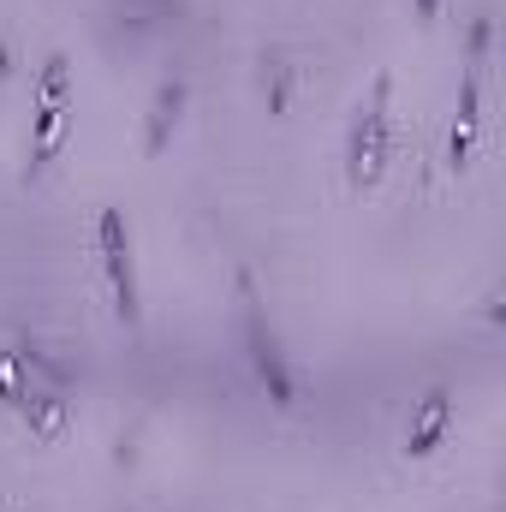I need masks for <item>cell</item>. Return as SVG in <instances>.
Returning <instances> with one entry per match:
<instances>
[{
    "instance_id": "5",
    "label": "cell",
    "mask_w": 506,
    "mask_h": 512,
    "mask_svg": "<svg viewBox=\"0 0 506 512\" xmlns=\"http://www.w3.org/2000/svg\"><path fill=\"white\" fill-rule=\"evenodd\" d=\"M185 114H191V78L185 72H161L155 90H149V102H143V120H137V155L155 161L179 137Z\"/></svg>"
},
{
    "instance_id": "2",
    "label": "cell",
    "mask_w": 506,
    "mask_h": 512,
    "mask_svg": "<svg viewBox=\"0 0 506 512\" xmlns=\"http://www.w3.org/2000/svg\"><path fill=\"white\" fill-rule=\"evenodd\" d=\"M387 167H393V72L381 66L370 78V96L358 102L346 126V185L364 197L387 179Z\"/></svg>"
},
{
    "instance_id": "16",
    "label": "cell",
    "mask_w": 506,
    "mask_h": 512,
    "mask_svg": "<svg viewBox=\"0 0 506 512\" xmlns=\"http://www.w3.org/2000/svg\"><path fill=\"white\" fill-rule=\"evenodd\" d=\"M483 322H489V328H501V322H506V304H501V286H489V292H483Z\"/></svg>"
},
{
    "instance_id": "1",
    "label": "cell",
    "mask_w": 506,
    "mask_h": 512,
    "mask_svg": "<svg viewBox=\"0 0 506 512\" xmlns=\"http://www.w3.org/2000/svg\"><path fill=\"white\" fill-rule=\"evenodd\" d=\"M72 137V54L48 48L36 66V114H30V143H24V179H42Z\"/></svg>"
},
{
    "instance_id": "4",
    "label": "cell",
    "mask_w": 506,
    "mask_h": 512,
    "mask_svg": "<svg viewBox=\"0 0 506 512\" xmlns=\"http://www.w3.org/2000/svg\"><path fill=\"white\" fill-rule=\"evenodd\" d=\"M90 245H96V268H102V286H108L114 322H120V328H143V286H137V245H131V221H126V209H120V203H102V209H96Z\"/></svg>"
},
{
    "instance_id": "7",
    "label": "cell",
    "mask_w": 506,
    "mask_h": 512,
    "mask_svg": "<svg viewBox=\"0 0 506 512\" xmlns=\"http://www.w3.org/2000/svg\"><path fill=\"white\" fill-rule=\"evenodd\" d=\"M447 435H453V387L435 382L417 405H411L405 435H399V453H405L411 465H423V459H435V453L447 447Z\"/></svg>"
},
{
    "instance_id": "6",
    "label": "cell",
    "mask_w": 506,
    "mask_h": 512,
    "mask_svg": "<svg viewBox=\"0 0 506 512\" xmlns=\"http://www.w3.org/2000/svg\"><path fill=\"white\" fill-rule=\"evenodd\" d=\"M483 72H465L459 78V102H453V120H447V137H441V167L453 173V179H465L471 173V161H477V143H483Z\"/></svg>"
},
{
    "instance_id": "8",
    "label": "cell",
    "mask_w": 506,
    "mask_h": 512,
    "mask_svg": "<svg viewBox=\"0 0 506 512\" xmlns=\"http://www.w3.org/2000/svg\"><path fill=\"white\" fill-rule=\"evenodd\" d=\"M18 423H24V435L30 441H42V447H54V441H66L72 435V399H66V387H30L18 405Z\"/></svg>"
},
{
    "instance_id": "17",
    "label": "cell",
    "mask_w": 506,
    "mask_h": 512,
    "mask_svg": "<svg viewBox=\"0 0 506 512\" xmlns=\"http://www.w3.org/2000/svg\"><path fill=\"white\" fill-rule=\"evenodd\" d=\"M411 12H417V24H435L441 18V0H411Z\"/></svg>"
},
{
    "instance_id": "11",
    "label": "cell",
    "mask_w": 506,
    "mask_h": 512,
    "mask_svg": "<svg viewBox=\"0 0 506 512\" xmlns=\"http://www.w3.org/2000/svg\"><path fill=\"white\" fill-rule=\"evenodd\" d=\"M114 12L126 30H161V24H179L185 0H114Z\"/></svg>"
},
{
    "instance_id": "9",
    "label": "cell",
    "mask_w": 506,
    "mask_h": 512,
    "mask_svg": "<svg viewBox=\"0 0 506 512\" xmlns=\"http://www.w3.org/2000/svg\"><path fill=\"white\" fill-rule=\"evenodd\" d=\"M298 84H304L298 60H286V54H274V48H268V54H256V96H262L268 120H286V114H292Z\"/></svg>"
},
{
    "instance_id": "15",
    "label": "cell",
    "mask_w": 506,
    "mask_h": 512,
    "mask_svg": "<svg viewBox=\"0 0 506 512\" xmlns=\"http://www.w3.org/2000/svg\"><path fill=\"white\" fill-rule=\"evenodd\" d=\"M114 465H137V429H120L114 435Z\"/></svg>"
},
{
    "instance_id": "12",
    "label": "cell",
    "mask_w": 506,
    "mask_h": 512,
    "mask_svg": "<svg viewBox=\"0 0 506 512\" xmlns=\"http://www.w3.org/2000/svg\"><path fill=\"white\" fill-rule=\"evenodd\" d=\"M489 54H495V12L477 6L465 30V72H489Z\"/></svg>"
},
{
    "instance_id": "14",
    "label": "cell",
    "mask_w": 506,
    "mask_h": 512,
    "mask_svg": "<svg viewBox=\"0 0 506 512\" xmlns=\"http://www.w3.org/2000/svg\"><path fill=\"white\" fill-rule=\"evenodd\" d=\"M18 66H24V60H18V42H12V36H0V84H12V78H18Z\"/></svg>"
},
{
    "instance_id": "13",
    "label": "cell",
    "mask_w": 506,
    "mask_h": 512,
    "mask_svg": "<svg viewBox=\"0 0 506 512\" xmlns=\"http://www.w3.org/2000/svg\"><path fill=\"white\" fill-rule=\"evenodd\" d=\"M30 387H36V382H30V370H24L18 346L6 340V346H0V405H18V399H24Z\"/></svg>"
},
{
    "instance_id": "3",
    "label": "cell",
    "mask_w": 506,
    "mask_h": 512,
    "mask_svg": "<svg viewBox=\"0 0 506 512\" xmlns=\"http://www.w3.org/2000/svg\"><path fill=\"white\" fill-rule=\"evenodd\" d=\"M239 334H245V364H251L256 387H262V399L274 405V411H298V399H304V387H298V370H292V358H286V346H280V334H274V322L262 316V304H256V286L251 274H239Z\"/></svg>"
},
{
    "instance_id": "10",
    "label": "cell",
    "mask_w": 506,
    "mask_h": 512,
    "mask_svg": "<svg viewBox=\"0 0 506 512\" xmlns=\"http://www.w3.org/2000/svg\"><path fill=\"white\" fill-rule=\"evenodd\" d=\"M18 346V358H24V370H30V382H42V387H72V370L42 346V340H30V334H18L12 340Z\"/></svg>"
}]
</instances>
